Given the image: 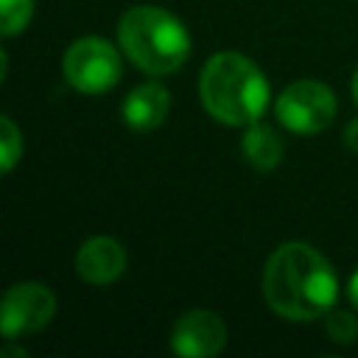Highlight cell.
<instances>
[{
  "mask_svg": "<svg viewBox=\"0 0 358 358\" xmlns=\"http://www.w3.org/2000/svg\"><path fill=\"white\" fill-rule=\"evenodd\" d=\"M350 90H352V101L358 103V67H355V73H352V78H350Z\"/></svg>",
  "mask_w": 358,
  "mask_h": 358,
  "instance_id": "obj_16",
  "label": "cell"
},
{
  "mask_svg": "<svg viewBox=\"0 0 358 358\" xmlns=\"http://www.w3.org/2000/svg\"><path fill=\"white\" fill-rule=\"evenodd\" d=\"M324 330L336 344H352L358 341V319L350 310H330L324 316Z\"/></svg>",
  "mask_w": 358,
  "mask_h": 358,
  "instance_id": "obj_13",
  "label": "cell"
},
{
  "mask_svg": "<svg viewBox=\"0 0 358 358\" xmlns=\"http://www.w3.org/2000/svg\"><path fill=\"white\" fill-rule=\"evenodd\" d=\"M241 154L243 159L257 168V171H271L282 162V154H285V143L282 137L277 134V129H271L268 123H249L243 126V134H241Z\"/></svg>",
  "mask_w": 358,
  "mask_h": 358,
  "instance_id": "obj_10",
  "label": "cell"
},
{
  "mask_svg": "<svg viewBox=\"0 0 358 358\" xmlns=\"http://www.w3.org/2000/svg\"><path fill=\"white\" fill-rule=\"evenodd\" d=\"M62 73L67 84L81 95L109 92L123 73L117 48L103 36H81L62 56Z\"/></svg>",
  "mask_w": 358,
  "mask_h": 358,
  "instance_id": "obj_4",
  "label": "cell"
},
{
  "mask_svg": "<svg viewBox=\"0 0 358 358\" xmlns=\"http://www.w3.org/2000/svg\"><path fill=\"white\" fill-rule=\"evenodd\" d=\"M336 95L333 90L324 84V81H316V78H299L294 84H288L277 101H274V115L277 120L299 134V137H308V134H319L324 131L333 117H336Z\"/></svg>",
  "mask_w": 358,
  "mask_h": 358,
  "instance_id": "obj_5",
  "label": "cell"
},
{
  "mask_svg": "<svg viewBox=\"0 0 358 358\" xmlns=\"http://www.w3.org/2000/svg\"><path fill=\"white\" fill-rule=\"evenodd\" d=\"M344 145L358 154V117H352L347 123V129H344Z\"/></svg>",
  "mask_w": 358,
  "mask_h": 358,
  "instance_id": "obj_14",
  "label": "cell"
},
{
  "mask_svg": "<svg viewBox=\"0 0 358 358\" xmlns=\"http://www.w3.org/2000/svg\"><path fill=\"white\" fill-rule=\"evenodd\" d=\"M227 347V324L215 310L193 308L171 327V352L185 358H213Z\"/></svg>",
  "mask_w": 358,
  "mask_h": 358,
  "instance_id": "obj_7",
  "label": "cell"
},
{
  "mask_svg": "<svg viewBox=\"0 0 358 358\" xmlns=\"http://www.w3.org/2000/svg\"><path fill=\"white\" fill-rule=\"evenodd\" d=\"M20 159H22V134H20L17 123L8 115H3L0 117V168H3V173H11Z\"/></svg>",
  "mask_w": 358,
  "mask_h": 358,
  "instance_id": "obj_11",
  "label": "cell"
},
{
  "mask_svg": "<svg viewBox=\"0 0 358 358\" xmlns=\"http://www.w3.org/2000/svg\"><path fill=\"white\" fill-rule=\"evenodd\" d=\"M201 106L227 126H249L268 106V78L243 53H213L199 73Z\"/></svg>",
  "mask_w": 358,
  "mask_h": 358,
  "instance_id": "obj_2",
  "label": "cell"
},
{
  "mask_svg": "<svg viewBox=\"0 0 358 358\" xmlns=\"http://www.w3.org/2000/svg\"><path fill=\"white\" fill-rule=\"evenodd\" d=\"M347 296H350V302H352V308L358 310V268L350 274V282H347Z\"/></svg>",
  "mask_w": 358,
  "mask_h": 358,
  "instance_id": "obj_15",
  "label": "cell"
},
{
  "mask_svg": "<svg viewBox=\"0 0 358 358\" xmlns=\"http://www.w3.org/2000/svg\"><path fill=\"white\" fill-rule=\"evenodd\" d=\"M117 42L126 59L148 76H171L190 59L185 22L159 6H131L117 22Z\"/></svg>",
  "mask_w": 358,
  "mask_h": 358,
  "instance_id": "obj_3",
  "label": "cell"
},
{
  "mask_svg": "<svg viewBox=\"0 0 358 358\" xmlns=\"http://www.w3.org/2000/svg\"><path fill=\"white\" fill-rule=\"evenodd\" d=\"M34 17V0H0V34L14 36L28 28Z\"/></svg>",
  "mask_w": 358,
  "mask_h": 358,
  "instance_id": "obj_12",
  "label": "cell"
},
{
  "mask_svg": "<svg viewBox=\"0 0 358 358\" xmlns=\"http://www.w3.org/2000/svg\"><path fill=\"white\" fill-rule=\"evenodd\" d=\"M263 299L288 322L327 316L338 299V277L330 260L305 241L280 243L263 268Z\"/></svg>",
  "mask_w": 358,
  "mask_h": 358,
  "instance_id": "obj_1",
  "label": "cell"
},
{
  "mask_svg": "<svg viewBox=\"0 0 358 358\" xmlns=\"http://www.w3.org/2000/svg\"><path fill=\"white\" fill-rule=\"evenodd\" d=\"M168 112H171V92L157 81H145V84L134 87L123 98V106H120L123 123L131 131H140V134L154 131L157 126H162Z\"/></svg>",
  "mask_w": 358,
  "mask_h": 358,
  "instance_id": "obj_9",
  "label": "cell"
},
{
  "mask_svg": "<svg viewBox=\"0 0 358 358\" xmlns=\"http://www.w3.org/2000/svg\"><path fill=\"white\" fill-rule=\"evenodd\" d=\"M126 249L117 238L109 235H92L87 238L76 252V271L90 285H109L120 280L126 271Z\"/></svg>",
  "mask_w": 358,
  "mask_h": 358,
  "instance_id": "obj_8",
  "label": "cell"
},
{
  "mask_svg": "<svg viewBox=\"0 0 358 358\" xmlns=\"http://www.w3.org/2000/svg\"><path fill=\"white\" fill-rule=\"evenodd\" d=\"M56 316V294L45 282H14L3 294L0 305V330L8 341L36 333Z\"/></svg>",
  "mask_w": 358,
  "mask_h": 358,
  "instance_id": "obj_6",
  "label": "cell"
}]
</instances>
